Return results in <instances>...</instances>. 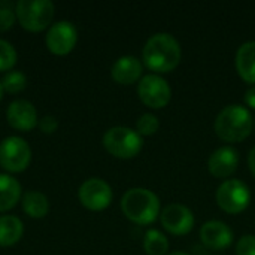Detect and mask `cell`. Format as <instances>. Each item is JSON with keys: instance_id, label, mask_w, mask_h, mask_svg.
Listing matches in <instances>:
<instances>
[{"instance_id": "obj_1", "label": "cell", "mask_w": 255, "mask_h": 255, "mask_svg": "<svg viewBox=\"0 0 255 255\" xmlns=\"http://www.w3.org/2000/svg\"><path fill=\"white\" fill-rule=\"evenodd\" d=\"M145 66L158 73L172 72L181 61L182 51L176 37L170 33H155L143 46Z\"/></svg>"}, {"instance_id": "obj_2", "label": "cell", "mask_w": 255, "mask_h": 255, "mask_svg": "<svg viewBox=\"0 0 255 255\" xmlns=\"http://www.w3.org/2000/svg\"><path fill=\"white\" fill-rule=\"evenodd\" d=\"M253 127V115L242 105H227L218 112L214 123L217 136L229 143L245 140L251 134Z\"/></svg>"}, {"instance_id": "obj_3", "label": "cell", "mask_w": 255, "mask_h": 255, "mask_svg": "<svg viewBox=\"0 0 255 255\" xmlns=\"http://www.w3.org/2000/svg\"><path fill=\"white\" fill-rule=\"evenodd\" d=\"M121 211L130 221L148 226L160 215V199L148 188H130L121 197Z\"/></svg>"}, {"instance_id": "obj_4", "label": "cell", "mask_w": 255, "mask_h": 255, "mask_svg": "<svg viewBox=\"0 0 255 255\" xmlns=\"http://www.w3.org/2000/svg\"><path fill=\"white\" fill-rule=\"evenodd\" d=\"M16 21L22 28L39 33L51 27L55 7L51 0H18L15 4Z\"/></svg>"}, {"instance_id": "obj_5", "label": "cell", "mask_w": 255, "mask_h": 255, "mask_svg": "<svg viewBox=\"0 0 255 255\" xmlns=\"http://www.w3.org/2000/svg\"><path fill=\"white\" fill-rule=\"evenodd\" d=\"M103 146L111 155L128 160L136 157L142 151L143 139L136 130L130 127L115 126L105 133Z\"/></svg>"}, {"instance_id": "obj_6", "label": "cell", "mask_w": 255, "mask_h": 255, "mask_svg": "<svg viewBox=\"0 0 255 255\" xmlns=\"http://www.w3.org/2000/svg\"><path fill=\"white\" fill-rule=\"evenodd\" d=\"M31 161L28 143L18 136H9L0 143V166L10 173L24 172Z\"/></svg>"}, {"instance_id": "obj_7", "label": "cell", "mask_w": 255, "mask_h": 255, "mask_svg": "<svg viewBox=\"0 0 255 255\" xmlns=\"http://www.w3.org/2000/svg\"><path fill=\"white\" fill-rule=\"evenodd\" d=\"M218 206L227 214H239L245 211L251 202V193L245 182L239 179H226L215 194Z\"/></svg>"}, {"instance_id": "obj_8", "label": "cell", "mask_w": 255, "mask_h": 255, "mask_svg": "<svg viewBox=\"0 0 255 255\" xmlns=\"http://www.w3.org/2000/svg\"><path fill=\"white\" fill-rule=\"evenodd\" d=\"M137 93L140 100L154 109L164 108L172 99V88L169 82L158 73L145 75L137 85Z\"/></svg>"}, {"instance_id": "obj_9", "label": "cell", "mask_w": 255, "mask_h": 255, "mask_svg": "<svg viewBox=\"0 0 255 255\" xmlns=\"http://www.w3.org/2000/svg\"><path fill=\"white\" fill-rule=\"evenodd\" d=\"M79 202L90 211H103L112 202L111 185L100 178H90L79 187Z\"/></svg>"}, {"instance_id": "obj_10", "label": "cell", "mask_w": 255, "mask_h": 255, "mask_svg": "<svg viewBox=\"0 0 255 255\" xmlns=\"http://www.w3.org/2000/svg\"><path fill=\"white\" fill-rule=\"evenodd\" d=\"M46 48L55 55H67L78 42V30L69 21H58L46 31Z\"/></svg>"}, {"instance_id": "obj_11", "label": "cell", "mask_w": 255, "mask_h": 255, "mask_svg": "<svg viewBox=\"0 0 255 255\" xmlns=\"http://www.w3.org/2000/svg\"><path fill=\"white\" fill-rule=\"evenodd\" d=\"M161 226L172 235H187L194 227V215L190 208L181 203L167 205L160 214Z\"/></svg>"}, {"instance_id": "obj_12", "label": "cell", "mask_w": 255, "mask_h": 255, "mask_svg": "<svg viewBox=\"0 0 255 255\" xmlns=\"http://www.w3.org/2000/svg\"><path fill=\"white\" fill-rule=\"evenodd\" d=\"M6 118L10 127L18 131H30L39 123L34 105L25 99H16L9 105L6 111Z\"/></svg>"}, {"instance_id": "obj_13", "label": "cell", "mask_w": 255, "mask_h": 255, "mask_svg": "<svg viewBox=\"0 0 255 255\" xmlns=\"http://www.w3.org/2000/svg\"><path fill=\"white\" fill-rule=\"evenodd\" d=\"M200 239L209 250H226L233 242V232L226 223L220 220H211L202 226Z\"/></svg>"}, {"instance_id": "obj_14", "label": "cell", "mask_w": 255, "mask_h": 255, "mask_svg": "<svg viewBox=\"0 0 255 255\" xmlns=\"http://www.w3.org/2000/svg\"><path fill=\"white\" fill-rule=\"evenodd\" d=\"M239 166V154L232 146H221L215 149L209 160L208 169L215 178H229L232 176Z\"/></svg>"}, {"instance_id": "obj_15", "label": "cell", "mask_w": 255, "mask_h": 255, "mask_svg": "<svg viewBox=\"0 0 255 255\" xmlns=\"http://www.w3.org/2000/svg\"><path fill=\"white\" fill-rule=\"evenodd\" d=\"M142 72L143 66L140 60L134 55H123L111 67L112 79L121 85L134 84L142 76Z\"/></svg>"}, {"instance_id": "obj_16", "label": "cell", "mask_w": 255, "mask_h": 255, "mask_svg": "<svg viewBox=\"0 0 255 255\" xmlns=\"http://www.w3.org/2000/svg\"><path fill=\"white\" fill-rule=\"evenodd\" d=\"M236 70L239 76L255 85V40L242 43L236 52Z\"/></svg>"}, {"instance_id": "obj_17", "label": "cell", "mask_w": 255, "mask_h": 255, "mask_svg": "<svg viewBox=\"0 0 255 255\" xmlns=\"http://www.w3.org/2000/svg\"><path fill=\"white\" fill-rule=\"evenodd\" d=\"M22 194L18 179L7 173H0V212L10 211L16 206Z\"/></svg>"}, {"instance_id": "obj_18", "label": "cell", "mask_w": 255, "mask_h": 255, "mask_svg": "<svg viewBox=\"0 0 255 255\" xmlns=\"http://www.w3.org/2000/svg\"><path fill=\"white\" fill-rule=\"evenodd\" d=\"M24 235V224L18 217L1 215L0 217V247H12Z\"/></svg>"}, {"instance_id": "obj_19", "label": "cell", "mask_w": 255, "mask_h": 255, "mask_svg": "<svg viewBox=\"0 0 255 255\" xmlns=\"http://www.w3.org/2000/svg\"><path fill=\"white\" fill-rule=\"evenodd\" d=\"M22 209L31 218H43L49 212L48 197L40 191H25L22 196Z\"/></svg>"}, {"instance_id": "obj_20", "label": "cell", "mask_w": 255, "mask_h": 255, "mask_svg": "<svg viewBox=\"0 0 255 255\" xmlns=\"http://www.w3.org/2000/svg\"><path fill=\"white\" fill-rule=\"evenodd\" d=\"M143 250L148 255H167L169 239L157 229H149L145 233Z\"/></svg>"}, {"instance_id": "obj_21", "label": "cell", "mask_w": 255, "mask_h": 255, "mask_svg": "<svg viewBox=\"0 0 255 255\" xmlns=\"http://www.w3.org/2000/svg\"><path fill=\"white\" fill-rule=\"evenodd\" d=\"M3 90L10 94H18L27 87V76L21 70H10L6 72L1 79Z\"/></svg>"}, {"instance_id": "obj_22", "label": "cell", "mask_w": 255, "mask_h": 255, "mask_svg": "<svg viewBox=\"0 0 255 255\" xmlns=\"http://www.w3.org/2000/svg\"><path fill=\"white\" fill-rule=\"evenodd\" d=\"M18 54L12 43L0 39V72H10L16 64Z\"/></svg>"}, {"instance_id": "obj_23", "label": "cell", "mask_w": 255, "mask_h": 255, "mask_svg": "<svg viewBox=\"0 0 255 255\" xmlns=\"http://www.w3.org/2000/svg\"><path fill=\"white\" fill-rule=\"evenodd\" d=\"M160 128V121L154 114H143L139 117L137 123H136V131L140 136H152L158 131Z\"/></svg>"}, {"instance_id": "obj_24", "label": "cell", "mask_w": 255, "mask_h": 255, "mask_svg": "<svg viewBox=\"0 0 255 255\" xmlns=\"http://www.w3.org/2000/svg\"><path fill=\"white\" fill-rule=\"evenodd\" d=\"M13 3L0 1V31H7L13 27L16 21V13L13 10Z\"/></svg>"}, {"instance_id": "obj_25", "label": "cell", "mask_w": 255, "mask_h": 255, "mask_svg": "<svg viewBox=\"0 0 255 255\" xmlns=\"http://www.w3.org/2000/svg\"><path fill=\"white\" fill-rule=\"evenodd\" d=\"M236 254L238 255H255V236L254 235H244L236 244Z\"/></svg>"}, {"instance_id": "obj_26", "label": "cell", "mask_w": 255, "mask_h": 255, "mask_svg": "<svg viewBox=\"0 0 255 255\" xmlns=\"http://www.w3.org/2000/svg\"><path fill=\"white\" fill-rule=\"evenodd\" d=\"M37 126H39L40 131H43V133H46V134H51V133H54V131L57 130L58 121H57V118H55L54 115H43V117L39 120Z\"/></svg>"}, {"instance_id": "obj_27", "label": "cell", "mask_w": 255, "mask_h": 255, "mask_svg": "<svg viewBox=\"0 0 255 255\" xmlns=\"http://www.w3.org/2000/svg\"><path fill=\"white\" fill-rule=\"evenodd\" d=\"M244 100H245V103H247V105H248L250 108L255 109V85L250 87V88H248V90L245 91Z\"/></svg>"}, {"instance_id": "obj_28", "label": "cell", "mask_w": 255, "mask_h": 255, "mask_svg": "<svg viewBox=\"0 0 255 255\" xmlns=\"http://www.w3.org/2000/svg\"><path fill=\"white\" fill-rule=\"evenodd\" d=\"M248 167H250L251 173L255 176V146L248 154Z\"/></svg>"}, {"instance_id": "obj_29", "label": "cell", "mask_w": 255, "mask_h": 255, "mask_svg": "<svg viewBox=\"0 0 255 255\" xmlns=\"http://www.w3.org/2000/svg\"><path fill=\"white\" fill-rule=\"evenodd\" d=\"M167 255H190V254H187V253H182V251H175V253H170V254H167Z\"/></svg>"}, {"instance_id": "obj_30", "label": "cell", "mask_w": 255, "mask_h": 255, "mask_svg": "<svg viewBox=\"0 0 255 255\" xmlns=\"http://www.w3.org/2000/svg\"><path fill=\"white\" fill-rule=\"evenodd\" d=\"M3 93H4V90H3V85H1V81H0V100L3 99Z\"/></svg>"}, {"instance_id": "obj_31", "label": "cell", "mask_w": 255, "mask_h": 255, "mask_svg": "<svg viewBox=\"0 0 255 255\" xmlns=\"http://www.w3.org/2000/svg\"><path fill=\"white\" fill-rule=\"evenodd\" d=\"M215 255H218V254H215Z\"/></svg>"}]
</instances>
